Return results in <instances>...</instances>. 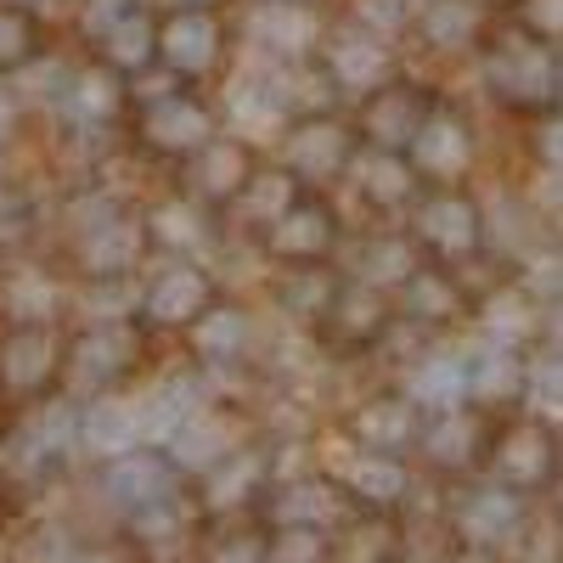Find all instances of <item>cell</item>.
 Segmentation results:
<instances>
[{
	"instance_id": "obj_30",
	"label": "cell",
	"mask_w": 563,
	"mask_h": 563,
	"mask_svg": "<svg viewBox=\"0 0 563 563\" xmlns=\"http://www.w3.org/2000/svg\"><path fill=\"white\" fill-rule=\"evenodd\" d=\"M519 389L530 395V406H536V411H547V417H552V411H558V361H552V355H541L536 366H525V384H519Z\"/></svg>"
},
{
	"instance_id": "obj_23",
	"label": "cell",
	"mask_w": 563,
	"mask_h": 563,
	"mask_svg": "<svg viewBox=\"0 0 563 563\" xmlns=\"http://www.w3.org/2000/svg\"><path fill=\"white\" fill-rule=\"evenodd\" d=\"M344 153H350V141H344L333 124H305V130L294 135V164H299V169H310V175L339 169V164H344Z\"/></svg>"
},
{
	"instance_id": "obj_32",
	"label": "cell",
	"mask_w": 563,
	"mask_h": 563,
	"mask_svg": "<svg viewBox=\"0 0 563 563\" xmlns=\"http://www.w3.org/2000/svg\"><path fill=\"white\" fill-rule=\"evenodd\" d=\"M68 563H124V558H119V552H102V547H79Z\"/></svg>"
},
{
	"instance_id": "obj_7",
	"label": "cell",
	"mask_w": 563,
	"mask_h": 563,
	"mask_svg": "<svg viewBox=\"0 0 563 563\" xmlns=\"http://www.w3.org/2000/svg\"><path fill=\"white\" fill-rule=\"evenodd\" d=\"M192 530H198V519L180 496H164V501H153V507H141V512L124 519V541L153 563H175L186 547H192Z\"/></svg>"
},
{
	"instance_id": "obj_11",
	"label": "cell",
	"mask_w": 563,
	"mask_h": 563,
	"mask_svg": "<svg viewBox=\"0 0 563 563\" xmlns=\"http://www.w3.org/2000/svg\"><path fill=\"white\" fill-rule=\"evenodd\" d=\"M400 547V525L389 512H350V519L327 536V552L333 563H384Z\"/></svg>"
},
{
	"instance_id": "obj_15",
	"label": "cell",
	"mask_w": 563,
	"mask_h": 563,
	"mask_svg": "<svg viewBox=\"0 0 563 563\" xmlns=\"http://www.w3.org/2000/svg\"><path fill=\"white\" fill-rule=\"evenodd\" d=\"M485 434H479V422L467 417L462 406H451V411H440V422L429 429V462L434 467H474L479 462V445Z\"/></svg>"
},
{
	"instance_id": "obj_4",
	"label": "cell",
	"mask_w": 563,
	"mask_h": 563,
	"mask_svg": "<svg viewBox=\"0 0 563 563\" xmlns=\"http://www.w3.org/2000/svg\"><path fill=\"white\" fill-rule=\"evenodd\" d=\"M164 496H180V474L164 462V451H124V456H108L102 467V501L119 512V519H130V512L153 507Z\"/></svg>"
},
{
	"instance_id": "obj_33",
	"label": "cell",
	"mask_w": 563,
	"mask_h": 563,
	"mask_svg": "<svg viewBox=\"0 0 563 563\" xmlns=\"http://www.w3.org/2000/svg\"><path fill=\"white\" fill-rule=\"evenodd\" d=\"M451 563H496V558H479V552H456Z\"/></svg>"
},
{
	"instance_id": "obj_9",
	"label": "cell",
	"mask_w": 563,
	"mask_h": 563,
	"mask_svg": "<svg viewBox=\"0 0 563 563\" xmlns=\"http://www.w3.org/2000/svg\"><path fill=\"white\" fill-rule=\"evenodd\" d=\"M350 434H355V451L400 456V451L417 440V406H411L406 395H378V400H366V406L350 417Z\"/></svg>"
},
{
	"instance_id": "obj_24",
	"label": "cell",
	"mask_w": 563,
	"mask_h": 563,
	"mask_svg": "<svg viewBox=\"0 0 563 563\" xmlns=\"http://www.w3.org/2000/svg\"><path fill=\"white\" fill-rule=\"evenodd\" d=\"M260 563H333L321 530H265Z\"/></svg>"
},
{
	"instance_id": "obj_12",
	"label": "cell",
	"mask_w": 563,
	"mask_h": 563,
	"mask_svg": "<svg viewBox=\"0 0 563 563\" xmlns=\"http://www.w3.org/2000/svg\"><path fill=\"white\" fill-rule=\"evenodd\" d=\"M52 372H57V344H52V333H40V327H18V333L0 344V384L7 389L29 395L52 378Z\"/></svg>"
},
{
	"instance_id": "obj_13",
	"label": "cell",
	"mask_w": 563,
	"mask_h": 563,
	"mask_svg": "<svg viewBox=\"0 0 563 563\" xmlns=\"http://www.w3.org/2000/svg\"><path fill=\"white\" fill-rule=\"evenodd\" d=\"M327 243H333V220H327L316 203H288L271 220V249L288 260H316Z\"/></svg>"
},
{
	"instance_id": "obj_5",
	"label": "cell",
	"mask_w": 563,
	"mask_h": 563,
	"mask_svg": "<svg viewBox=\"0 0 563 563\" xmlns=\"http://www.w3.org/2000/svg\"><path fill=\"white\" fill-rule=\"evenodd\" d=\"M333 485H339L344 501L361 507V512H395V507H406V496H411L406 462H400V456H384V451H350V462L333 474Z\"/></svg>"
},
{
	"instance_id": "obj_1",
	"label": "cell",
	"mask_w": 563,
	"mask_h": 563,
	"mask_svg": "<svg viewBox=\"0 0 563 563\" xmlns=\"http://www.w3.org/2000/svg\"><path fill=\"white\" fill-rule=\"evenodd\" d=\"M254 512H260L265 530H321V536H333L355 507L344 501L333 474H299V479H271Z\"/></svg>"
},
{
	"instance_id": "obj_28",
	"label": "cell",
	"mask_w": 563,
	"mask_h": 563,
	"mask_svg": "<svg viewBox=\"0 0 563 563\" xmlns=\"http://www.w3.org/2000/svg\"><path fill=\"white\" fill-rule=\"evenodd\" d=\"M406 305H411V316H451L456 294L445 288V282H434L429 271H411L406 276Z\"/></svg>"
},
{
	"instance_id": "obj_31",
	"label": "cell",
	"mask_w": 563,
	"mask_h": 563,
	"mask_svg": "<svg viewBox=\"0 0 563 563\" xmlns=\"http://www.w3.org/2000/svg\"><path fill=\"white\" fill-rule=\"evenodd\" d=\"M406 186H411V180H406V169H400L395 158H372V164H366V192L378 198V203L406 198Z\"/></svg>"
},
{
	"instance_id": "obj_18",
	"label": "cell",
	"mask_w": 563,
	"mask_h": 563,
	"mask_svg": "<svg viewBox=\"0 0 563 563\" xmlns=\"http://www.w3.org/2000/svg\"><path fill=\"white\" fill-rule=\"evenodd\" d=\"M130 366V339L119 333V327H97V333H85L74 344V372L90 384H108L119 378V372Z\"/></svg>"
},
{
	"instance_id": "obj_20",
	"label": "cell",
	"mask_w": 563,
	"mask_h": 563,
	"mask_svg": "<svg viewBox=\"0 0 563 563\" xmlns=\"http://www.w3.org/2000/svg\"><path fill=\"white\" fill-rule=\"evenodd\" d=\"M530 333H536V305H530V294H501V299H490V310H485V339H490L496 350L525 344Z\"/></svg>"
},
{
	"instance_id": "obj_29",
	"label": "cell",
	"mask_w": 563,
	"mask_h": 563,
	"mask_svg": "<svg viewBox=\"0 0 563 563\" xmlns=\"http://www.w3.org/2000/svg\"><path fill=\"white\" fill-rule=\"evenodd\" d=\"M153 238L169 243V249H192V243H198V214L186 209V203L158 209V214H153Z\"/></svg>"
},
{
	"instance_id": "obj_17",
	"label": "cell",
	"mask_w": 563,
	"mask_h": 563,
	"mask_svg": "<svg viewBox=\"0 0 563 563\" xmlns=\"http://www.w3.org/2000/svg\"><path fill=\"white\" fill-rule=\"evenodd\" d=\"M135 249H141V238H135L124 220H102V225L85 231L79 260H85V271H97V276H119V271H130Z\"/></svg>"
},
{
	"instance_id": "obj_27",
	"label": "cell",
	"mask_w": 563,
	"mask_h": 563,
	"mask_svg": "<svg viewBox=\"0 0 563 563\" xmlns=\"http://www.w3.org/2000/svg\"><path fill=\"white\" fill-rule=\"evenodd\" d=\"M260 547H265V525H238V530L214 536L203 563H260Z\"/></svg>"
},
{
	"instance_id": "obj_34",
	"label": "cell",
	"mask_w": 563,
	"mask_h": 563,
	"mask_svg": "<svg viewBox=\"0 0 563 563\" xmlns=\"http://www.w3.org/2000/svg\"><path fill=\"white\" fill-rule=\"evenodd\" d=\"M0 135H7V108H0Z\"/></svg>"
},
{
	"instance_id": "obj_6",
	"label": "cell",
	"mask_w": 563,
	"mask_h": 563,
	"mask_svg": "<svg viewBox=\"0 0 563 563\" xmlns=\"http://www.w3.org/2000/svg\"><path fill=\"white\" fill-rule=\"evenodd\" d=\"M490 474L496 485L519 490L536 501V490L552 485V434L541 429V422H525V429H507L501 445L490 451Z\"/></svg>"
},
{
	"instance_id": "obj_14",
	"label": "cell",
	"mask_w": 563,
	"mask_h": 563,
	"mask_svg": "<svg viewBox=\"0 0 563 563\" xmlns=\"http://www.w3.org/2000/svg\"><path fill=\"white\" fill-rule=\"evenodd\" d=\"M411 406H429V411H451L467 400V361L462 355H429L417 372H411V389H406Z\"/></svg>"
},
{
	"instance_id": "obj_2",
	"label": "cell",
	"mask_w": 563,
	"mask_h": 563,
	"mask_svg": "<svg viewBox=\"0 0 563 563\" xmlns=\"http://www.w3.org/2000/svg\"><path fill=\"white\" fill-rule=\"evenodd\" d=\"M530 519V496H519V490H507V485H474L462 501H456V512H451V541L462 547V552H479V558H496L512 536H519V525Z\"/></svg>"
},
{
	"instance_id": "obj_35",
	"label": "cell",
	"mask_w": 563,
	"mask_h": 563,
	"mask_svg": "<svg viewBox=\"0 0 563 563\" xmlns=\"http://www.w3.org/2000/svg\"><path fill=\"white\" fill-rule=\"evenodd\" d=\"M384 563H406V558H400V552H395V558H384Z\"/></svg>"
},
{
	"instance_id": "obj_16",
	"label": "cell",
	"mask_w": 563,
	"mask_h": 563,
	"mask_svg": "<svg viewBox=\"0 0 563 563\" xmlns=\"http://www.w3.org/2000/svg\"><path fill=\"white\" fill-rule=\"evenodd\" d=\"M135 411H141V440H169L186 417L198 411V389L192 384H158L147 400H135Z\"/></svg>"
},
{
	"instance_id": "obj_22",
	"label": "cell",
	"mask_w": 563,
	"mask_h": 563,
	"mask_svg": "<svg viewBox=\"0 0 563 563\" xmlns=\"http://www.w3.org/2000/svg\"><path fill=\"white\" fill-rule=\"evenodd\" d=\"M417 158H422V169H434V175H456V169L467 164V135H462L451 119L422 124V130H417Z\"/></svg>"
},
{
	"instance_id": "obj_8",
	"label": "cell",
	"mask_w": 563,
	"mask_h": 563,
	"mask_svg": "<svg viewBox=\"0 0 563 563\" xmlns=\"http://www.w3.org/2000/svg\"><path fill=\"white\" fill-rule=\"evenodd\" d=\"M74 440H79L85 451H97L102 462L135 451V445H141V411H135V400H130V395H97V400L74 417Z\"/></svg>"
},
{
	"instance_id": "obj_21",
	"label": "cell",
	"mask_w": 563,
	"mask_h": 563,
	"mask_svg": "<svg viewBox=\"0 0 563 563\" xmlns=\"http://www.w3.org/2000/svg\"><path fill=\"white\" fill-rule=\"evenodd\" d=\"M243 339H249V316H243V310L214 305V310L198 316V350H203L209 361H231V355L243 350Z\"/></svg>"
},
{
	"instance_id": "obj_26",
	"label": "cell",
	"mask_w": 563,
	"mask_h": 563,
	"mask_svg": "<svg viewBox=\"0 0 563 563\" xmlns=\"http://www.w3.org/2000/svg\"><path fill=\"white\" fill-rule=\"evenodd\" d=\"M243 175H249V158L238 147H209L203 164H198V186L209 198H231L243 186Z\"/></svg>"
},
{
	"instance_id": "obj_10",
	"label": "cell",
	"mask_w": 563,
	"mask_h": 563,
	"mask_svg": "<svg viewBox=\"0 0 563 563\" xmlns=\"http://www.w3.org/2000/svg\"><path fill=\"white\" fill-rule=\"evenodd\" d=\"M203 310H209V276L198 265H169L147 294V316L164 327H192Z\"/></svg>"
},
{
	"instance_id": "obj_25",
	"label": "cell",
	"mask_w": 563,
	"mask_h": 563,
	"mask_svg": "<svg viewBox=\"0 0 563 563\" xmlns=\"http://www.w3.org/2000/svg\"><path fill=\"white\" fill-rule=\"evenodd\" d=\"M203 135H209V119H203L198 108H186V102L153 113V141H158V147H169V153L203 147Z\"/></svg>"
},
{
	"instance_id": "obj_3",
	"label": "cell",
	"mask_w": 563,
	"mask_h": 563,
	"mask_svg": "<svg viewBox=\"0 0 563 563\" xmlns=\"http://www.w3.org/2000/svg\"><path fill=\"white\" fill-rule=\"evenodd\" d=\"M203 490H198V512L209 519H243V512L260 507L265 485H271V456L254 451V445H238L225 451L214 467H203Z\"/></svg>"
},
{
	"instance_id": "obj_19",
	"label": "cell",
	"mask_w": 563,
	"mask_h": 563,
	"mask_svg": "<svg viewBox=\"0 0 563 563\" xmlns=\"http://www.w3.org/2000/svg\"><path fill=\"white\" fill-rule=\"evenodd\" d=\"M422 238H429L434 249H445V254H467L479 243V214L467 203H456V198L429 203V214H422Z\"/></svg>"
}]
</instances>
